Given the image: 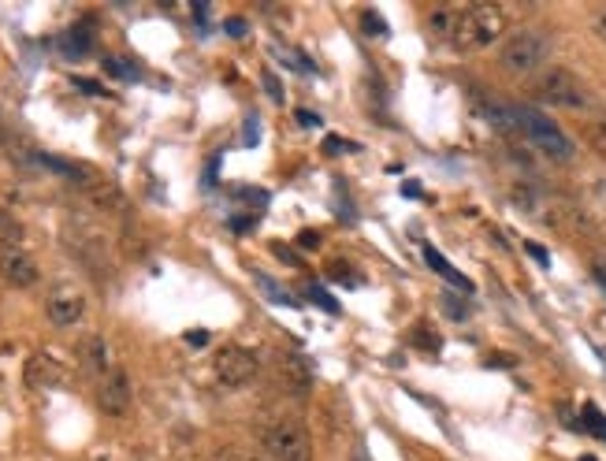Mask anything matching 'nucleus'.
Masks as SVG:
<instances>
[{
  "instance_id": "obj_17",
  "label": "nucleus",
  "mask_w": 606,
  "mask_h": 461,
  "mask_svg": "<svg viewBox=\"0 0 606 461\" xmlns=\"http://www.w3.org/2000/svg\"><path fill=\"white\" fill-rule=\"evenodd\" d=\"M580 424H584V428H588L592 435L606 439V413L599 406H584V417H580Z\"/></svg>"
},
{
  "instance_id": "obj_22",
  "label": "nucleus",
  "mask_w": 606,
  "mask_h": 461,
  "mask_svg": "<svg viewBox=\"0 0 606 461\" xmlns=\"http://www.w3.org/2000/svg\"><path fill=\"white\" fill-rule=\"evenodd\" d=\"M443 305H447V313H450V317L465 320V305H462V302H454V298H450V294H447V298H443Z\"/></svg>"
},
{
  "instance_id": "obj_24",
  "label": "nucleus",
  "mask_w": 606,
  "mask_h": 461,
  "mask_svg": "<svg viewBox=\"0 0 606 461\" xmlns=\"http://www.w3.org/2000/svg\"><path fill=\"white\" fill-rule=\"evenodd\" d=\"M584 461H592V458H584Z\"/></svg>"
},
{
  "instance_id": "obj_13",
  "label": "nucleus",
  "mask_w": 606,
  "mask_h": 461,
  "mask_svg": "<svg viewBox=\"0 0 606 461\" xmlns=\"http://www.w3.org/2000/svg\"><path fill=\"white\" fill-rule=\"evenodd\" d=\"M454 23H458V8H450V4H439L432 15H428V30H432L435 38H447L454 34Z\"/></svg>"
},
{
  "instance_id": "obj_7",
  "label": "nucleus",
  "mask_w": 606,
  "mask_h": 461,
  "mask_svg": "<svg viewBox=\"0 0 606 461\" xmlns=\"http://www.w3.org/2000/svg\"><path fill=\"white\" fill-rule=\"evenodd\" d=\"M131 376L123 369H112L108 376H101V387H97V406L105 409L108 417H127L131 413Z\"/></svg>"
},
{
  "instance_id": "obj_19",
  "label": "nucleus",
  "mask_w": 606,
  "mask_h": 461,
  "mask_svg": "<svg viewBox=\"0 0 606 461\" xmlns=\"http://www.w3.org/2000/svg\"><path fill=\"white\" fill-rule=\"evenodd\" d=\"M592 30H595V38L606 41V4H599L592 12Z\"/></svg>"
},
{
  "instance_id": "obj_21",
  "label": "nucleus",
  "mask_w": 606,
  "mask_h": 461,
  "mask_svg": "<svg viewBox=\"0 0 606 461\" xmlns=\"http://www.w3.org/2000/svg\"><path fill=\"white\" fill-rule=\"evenodd\" d=\"M309 298H313V302L324 305L328 313H335V309H339V305H335V302H331V298H328V290H320V287H309Z\"/></svg>"
},
{
  "instance_id": "obj_2",
  "label": "nucleus",
  "mask_w": 606,
  "mask_h": 461,
  "mask_svg": "<svg viewBox=\"0 0 606 461\" xmlns=\"http://www.w3.org/2000/svg\"><path fill=\"white\" fill-rule=\"evenodd\" d=\"M514 116H517V131L525 134L528 142L540 149L543 157H551V160H573V142H569V134L554 123L551 116H543V112H536V108H514Z\"/></svg>"
},
{
  "instance_id": "obj_11",
  "label": "nucleus",
  "mask_w": 606,
  "mask_h": 461,
  "mask_svg": "<svg viewBox=\"0 0 606 461\" xmlns=\"http://www.w3.org/2000/svg\"><path fill=\"white\" fill-rule=\"evenodd\" d=\"M79 354H82V361H86V369L97 372V376H108V343L101 339V335H90V339H82Z\"/></svg>"
},
{
  "instance_id": "obj_8",
  "label": "nucleus",
  "mask_w": 606,
  "mask_h": 461,
  "mask_svg": "<svg viewBox=\"0 0 606 461\" xmlns=\"http://www.w3.org/2000/svg\"><path fill=\"white\" fill-rule=\"evenodd\" d=\"M45 313H49V320H53L56 328H71L86 313V294L79 287H56L45 298Z\"/></svg>"
},
{
  "instance_id": "obj_12",
  "label": "nucleus",
  "mask_w": 606,
  "mask_h": 461,
  "mask_svg": "<svg viewBox=\"0 0 606 461\" xmlns=\"http://www.w3.org/2000/svg\"><path fill=\"white\" fill-rule=\"evenodd\" d=\"M27 380H30V387H49V383L60 380V369H56L49 357L41 354L27 365Z\"/></svg>"
},
{
  "instance_id": "obj_23",
  "label": "nucleus",
  "mask_w": 606,
  "mask_h": 461,
  "mask_svg": "<svg viewBox=\"0 0 606 461\" xmlns=\"http://www.w3.org/2000/svg\"><path fill=\"white\" fill-rule=\"evenodd\" d=\"M528 253H532V257H536V261H540V264L551 261V257H547V250H543V246H536V242H528Z\"/></svg>"
},
{
  "instance_id": "obj_4",
  "label": "nucleus",
  "mask_w": 606,
  "mask_h": 461,
  "mask_svg": "<svg viewBox=\"0 0 606 461\" xmlns=\"http://www.w3.org/2000/svg\"><path fill=\"white\" fill-rule=\"evenodd\" d=\"M532 93H536V101H543V105L569 108V112H580V108L592 105V101H588V90H584V82H580L573 71H566V67H551V71H543L540 79H536V86H532Z\"/></svg>"
},
{
  "instance_id": "obj_9",
  "label": "nucleus",
  "mask_w": 606,
  "mask_h": 461,
  "mask_svg": "<svg viewBox=\"0 0 606 461\" xmlns=\"http://www.w3.org/2000/svg\"><path fill=\"white\" fill-rule=\"evenodd\" d=\"M0 279L19 290H27L38 283V264L23 250H0Z\"/></svg>"
},
{
  "instance_id": "obj_15",
  "label": "nucleus",
  "mask_w": 606,
  "mask_h": 461,
  "mask_svg": "<svg viewBox=\"0 0 606 461\" xmlns=\"http://www.w3.org/2000/svg\"><path fill=\"white\" fill-rule=\"evenodd\" d=\"M60 45H64V53L71 56V60H82V56L93 49V38H90V30L75 27L71 34H64V38H60Z\"/></svg>"
},
{
  "instance_id": "obj_16",
  "label": "nucleus",
  "mask_w": 606,
  "mask_h": 461,
  "mask_svg": "<svg viewBox=\"0 0 606 461\" xmlns=\"http://www.w3.org/2000/svg\"><path fill=\"white\" fill-rule=\"evenodd\" d=\"M279 369H283V376L294 380V391H305V387H309V372H305V365L298 361V354L279 357Z\"/></svg>"
},
{
  "instance_id": "obj_20",
  "label": "nucleus",
  "mask_w": 606,
  "mask_h": 461,
  "mask_svg": "<svg viewBox=\"0 0 606 461\" xmlns=\"http://www.w3.org/2000/svg\"><path fill=\"white\" fill-rule=\"evenodd\" d=\"M105 71H108V75H119V79H131V75H134V67L119 64V60H112V56L105 60Z\"/></svg>"
},
{
  "instance_id": "obj_1",
  "label": "nucleus",
  "mask_w": 606,
  "mask_h": 461,
  "mask_svg": "<svg viewBox=\"0 0 606 461\" xmlns=\"http://www.w3.org/2000/svg\"><path fill=\"white\" fill-rule=\"evenodd\" d=\"M506 34V8L499 4H469V8H458V23H454V34H450V45L454 53L473 56L484 53L488 45Z\"/></svg>"
},
{
  "instance_id": "obj_10",
  "label": "nucleus",
  "mask_w": 606,
  "mask_h": 461,
  "mask_svg": "<svg viewBox=\"0 0 606 461\" xmlns=\"http://www.w3.org/2000/svg\"><path fill=\"white\" fill-rule=\"evenodd\" d=\"M424 261H428V268H432L435 276H443L447 283H454L458 290H473V283H469V279H465L462 272H458V268L443 257V253L435 250V246H424Z\"/></svg>"
},
{
  "instance_id": "obj_3",
  "label": "nucleus",
  "mask_w": 606,
  "mask_h": 461,
  "mask_svg": "<svg viewBox=\"0 0 606 461\" xmlns=\"http://www.w3.org/2000/svg\"><path fill=\"white\" fill-rule=\"evenodd\" d=\"M547 56H551V41L543 38L540 30H517L502 41L499 64L514 75H532V71H540Z\"/></svg>"
},
{
  "instance_id": "obj_18",
  "label": "nucleus",
  "mask_w": 606,
  "mask_h": 461,
  "mask_svg": "<svg viewBox=\"0 0 606 461\" xmlns=\"http://www.w3.org/2000/svg\"><path fill=\"white\" fill-rule=\"evenodd\" d=\"M361 30H365L369 38H383V34H387V27H383V15H376L372 8H365V12H361Z\"/></svg>"
},
{
  "instance_id": "obj_5",
  "label": "nucleus",
  "mask_w": 606,
  "mask_h": 461,
  "mask_svg": "<svg viewBox=\"0 0 606 461\" xmlns=\"http://www.w3.org/2000/svg\"><path fill=\"white\" fill-rule=\"evenodd\" d=\"M261 447L272 461H313V439L298 421H272L261 428Z\"/></svg>"
},
{
  "instance_id": "obj_6",
  "label": "nucleus",
  "mask_w": 606,
  "mask_h": 461,
  "mask_svg": "<svg viewBox=\"0 0 606 461\" xmlns=\"http://www.w3.org/2000/svg\"><path fill=\"white\" fill-rule=\"evenodd\" d=\"M216 376L227 387H246L257 376V354L246 350V346H224L216 354Z\"/></svg>"
},
{
  "instance_id": "obj_14",
  "label": "nucleus",
  "mask_w": 606,
  "mask_h": 461,
  "mask_svg": "<svg viewBox=\"0 0 606 461\" xmlns=\"http://www.w3.org/2000/svg\"><path fill=\"white\" fill-rule=\"evenodd\" d=\"M23 246V224L8 209H0V250H19Z\"/></svg>"
}]
</instances>
